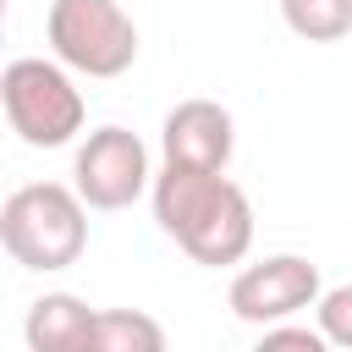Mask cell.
Listing matches in <instances>:
<instances>
[{
	"label": "cell",
	"instance_id": "1",
	"mask_svg": "<svg viewBox=\"0 0 352 352\" xmlns=\"http://www.w3.org/2000/svg\"><path fill=\"white\" fill-rule=\"evenodd\" d=\"M154 220L192 264H242L253 248V204L226 170H182L160 165L154 176Z\"/></svg>",
	"mask_w": 352,
	"mask_h": 352
},
{
	"label": "cell",
	"instance_id": "2",
	"mask_svg": "<svg viewBox=\"0 0 352 352\" xmlns=\"http://www.w3.org/2000/svg\"><path fill=\"white\" fill-rule=\"evenodd\" d=\"M0 242L22 270H38V275L66 270L88 248V204L77 198V187L28 182L0 209Z\"/></svg>",
	"mask_w": 352,
	"mask_h": 352
},
{
	"label": "cell",
	"instance_id": "3",
	"mask_svg": "<svg viewBox=\"0 0 352 352\" xmlns=\"http://www.w3.org/2000/svg\"><path fill=\"white\" fill-rule=\"evenodd\" d=\"M0 99H6L11 132L28 148H60L88 121V104H82V88L72 82V72L44 55H16L0 77Z\"/></svg>",
	"mask_w": 352,
	"mask_h": 352
},
{
	"label": "cell",
	"instance_id": "4",
	"mask_svg": "<svg viewBox=\"0 0 352 352\" xmlns=\"http://www.w3.org/2000/svg\"><path fill=\"white\" fill-rule=\"evenodd\" d=\"M44 38L55 60L82 77H121L138 60V22L121 0H50Z\"/></svg>",
	"mask_w": 352,
	"mask_h": 352
},
{
	"label": "cell",
	"instance_id": "5",
	"mask_svg": "<svg viewBox=\"0 0 352 352\" xmlns=\"http://www.w3.org/2000/svg\"><path fill=\"white\" fill-rule=\"evenodd\" d=\"M72 187L88 209H132L148 187H154V170H148V148L138 132L126 126H99L88 132V143L77 148L72 160Z\"/></svg>",
	"mask_w": 352,
	"mask_h": 352
},
{
	"label": "cell",
	"instance_id": "6",
	"mask_svg": "<svg viewBox=\"0 0 352 352\" xmlns=\"http://www.w3.org/2000/svg\"><path fill=\"white\" fill-rule=\"evenodd\" d=\"M324 286H319V264H308L302 253H275L248 264L231 280V314L242 324H286L302 308H319Z\"/></svg>",
	"mask_w": 352,
	"mask_h": 352
},
{
	"label": "cell",
	"instance_id": "7",
	"mask_svg": "<svg viewBox=\"0 0 352 352\" xmlns=\"http://www.w3.org/2000/svg\"><path fill=\"white\" fill-rule=\"evenodd\" d=\"M231 148H236V126H231V110L214 99H182L160 126V154L165 165H182V170H226Z\"/></svg>",
	"mask_w": 352,
	"mask_h": 352
},
{
	"label": "cell",
	"instance_id": "8",
	"mask_svg": "<svg viewBox=\"0 0 352 352\" xmlns=\"http://www.w3.org/2000/svg\"><path fill=\"white\" fill-rule=\"evenodd\" d=\"M22 336H28V352H94L99 308H88L72 292H50L28 308Z\"/></svg>",
	"mask_w": 352,
	"mask_h": 352
},
{
	"label": "cell",
	"instance_id": "9",
	"mask_svg": "<svg viewBox=\"0 0 352 352\" xmlns=\"http://www.w3.org/2000/svg\"><path fill=\"white\" fill-rule=\"evenodd\" d=\"M94 352H165V330H160L154 314H138V308H99Z\"/></svg>",
	"mask_w": 352,
	"mask_h": 352
},
{
	"label": "cell",
	"instance_id": "10",
	"mask_svg": "<svg viewBox=\"0 0 352 352\" xmlns=\"http://www.w3.org/2000/svg\"><path fill=\"white\" fill-rule=\"evenodd\" d=\"M280 16L308 44H336L352 33V0H280Z\"/></svg>",
	"mask_w": 352,
	"mask_h": 352
},
{
	"label": "cell",
	"instance_id": "11",
	"mask_svg": "<svg viewBox=\"0 0 352 352\" xmlns=\"http://www.w3.org/2000/svg\"><path fill=\"white\" fill-rule=\"evenodd\" d=\"M314 314H319V336H324L330 346L352 352V280H346V286H330Z\"/></svg>",
	"mask_w": 352,
	"mask_h": 352
},
{
	"label": "cell",
	"instance_id": "12",
	"mask_svg": "<svg viewBox=\"0 0 352 352\" xmlns=\"http://www.w3.org/2000/svg\"><path fill=\"white\" fill-rule=\"evenodd\" d=\"M253 352H330V341L319 330H302V324H270Z\"/></svg>",
	"mask_w": 352,
	"mask_h": 352
}]
</instances>
